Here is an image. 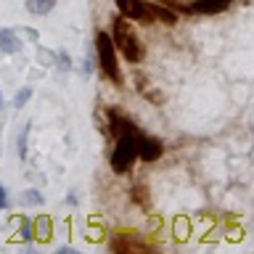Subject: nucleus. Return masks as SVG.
Returning <instances> with one entry per match:
<instances>
[{"label": "nucleus", "instance_id": "nucleus-2", "mask_svg": "<svg viewBox=\"0 0 254 254\" xmlns=\"http://www.w3.org/2000/svg\"><path fill=\"white\" fill-rule=\"evenodd\" d=\"M95 48H98V64H101V71L106 74L114 85H122V69L117 64V45H114V37H109L106 32H98L95 35Z\"/></svg>", "mask_w": 254, "mask_h": 254}, {"label": "nucleus", "instance_id": "nucleus-7", "mask_svg": "<svg viewBox=\"0 0 254 254\" xmlns=\"http://www.w3.org/2000/svg\"><path fill=\"white\" fill-rule=\"evenodd\" d=\"M109 249L111 252H146V244L135 241L132 238V230H119V233L109 241Z\"/></svg>", "mask_w": 254, "mask_h": 254}, {"label": "nucleus", "instance_id": "nucleus-15", "mask_svg": "<svg viewBox=\"0 0 254 254\" xmlns=\"http://www.w3.org/2000/svg\"><path fill=\"white\" fill-rule=\"evenodd\" d=\"M21 201L24 204H43V196H40L37 190H27V193L21 196Z\"/></svg>", "mask_w": 254, "mask_h": 254}, {"label": "nucleus", "instance_id": "nucleus-8", "mask_svg": "<svg viewBox=\"0 0 254 254\" xmlns=\"http://www.w3.org/2000/svg\"><path fill=\"white\" fill-rule=\"evenodd\" d=\"M109 132L114 135V140L125 132H135V125L127 117H122L119 111H109Z\"/></svg>", "mask_w": 254, "mask_h": 254}, {"label": "nucleus", "instance_id": "nucleus-12", "mask_svg": "<svg viewBox=\"0 0 254 254\" xmlns=\"http://www.w3.org/2000/svg\"><path fill=\"white\" fill-rule=\"evenodd\" d=\"M143 190H146V188H140V186H138V188H132V198L143 206V209H148V206H151V198L143 193Z\"/></svg>", "mask_w": 254, "mask_h": 254}, {"label": "nucleus", "instance_id": "nucleus-11", "mask_svg": "<svg viewBox=\"0 0 254 254\" xmlns=\"http://www.w3.org/2000/svg\"><path fill=\"white\" fill-rule=\"evenodd\" d=\"M53 5H56V0H27V8H29L32 13H37V16L48 13Z\"/></svg>", "mask_w": 254, "mask_h": 254}, {"label": "nucleus", "instance_id": "nucleus-19", "mask_svg": "<svg viewBox=\"0 0 254 254\" xmlns=\"http://www.w3.org/2000/svg\"><path fill=\"white\" fill-rule=\"evenodd\" d=\"M0 109H3V95H0Z\"/></svg>", "mask_w": 254, "mask_h": 254}, {"label": "nucleus", "instance_id": "nucleus-10", "mask_svg": "<svg viewBox=\"0 0 254 254\" xmlns=\"http://www.w3.org/2000/svg\"><path fill=\"white\" fill-rule=\"evenodd\" d=\"M0 48H3L5 53H16V51H19V43H16V37H13L11 29H0Z\"/></svg>", "mask_w": 254, "mask_h": 254}, {"label": "nucleus", "instance_id": "nucleus-5", "mask_svg": "<svg viewBox=\"0 0 254 254\" xmlns=\"http://www.w3.org/2000/svg\"><path fill=\"white\" fill-rule=\"evenodd\" d=\"M117 8H119V13L127 16V19H132V21H143V24L154 21L151 8L143 3V0H117Z\"/></svg>", "mask_w": 254, "mask_h": 254}, {"label": "nucleus", "instance_id": "nucleus-14", "mask_svg": "<svg viewBox=\"0 0 254 254\" xmlns=\"http://www.w3.org/2000/svg\"><path fill=\"white\" fill-rule=\"evenodd\" d=\"M29 95H32V90H29V87H24L21 93H16V98H13V106H16V109H21L24 103L29 101Z\"/></svg>", "mask_w": 254, "mask_h": 254}, {"label": "nucleus", "instance_id": "nucleus-17", "mask_svg": "<svg viewBox=\"0 0 254 254\" xmlns=\"http://www.w3.org/2000/svg\"><path fill=\"white\" fill-rule=\"evenodd\" d=\"M19 233H21V238H24V241H29V238H32V230H29V225H27V222H21V230H19Z\"/></svg>", "mask_w": 254, "mask_h": 254}, {"label": "nucleus", "instance_id": "nucleus-13", "mask_svg": "<svg viewBox=\"0 0 254 254\" xmlns=\"http://www.w3.org/2000/svg\"><path fill=\"white\" fill-rule=\"evenodd\" d=\"M37 236H40V238H48V236H51V220H48V217L37 220Z\"/></svg>", "mask_w": 254, "mask_h": 254}, {"label": "nucleus", "instance_id": "nucleus-1", "mask_svg": "<svg viewBox=\"0 0 254 254\" xmlns=\"http://www.w3.org/2000/svg\"><path fill=\"white\" fill-rule=\"evenodd\" d=\"M114 45L130 64H140L143 56H146L138 32L132 29V24L127 21V16H117L114 19Z\"/></svg>", "mask_w": 254, "mask_h": 254}, {"label": "nucleus", "instance_id": "nucleus-4", "mask_svg": "<svg viewBox=\"0 0 254 254\" xmlns=\"http://www.w3.org/2000/svg\"><path fill=\"white\" fill-rule=\"evenodd\" d=\"M135 143H138V159H143V162H156V159H162V154H164L162 140H156L154 135L135 132Z\"/></svg>", "mask_w": 254, "mask_h": 254}, {"label": "nucleus", "instance_id": "nucleus-9", "mask_svg": "<svg viewBox=\"0 0 254 254\" xmlns=\"http://www.w3.org/2000/svg\"><path fill=\"white\" fill-rule=\"evenodd\" d=\"M151 8V16L154 19H159V21H164V24H170V27H175L178 24V11H172V8H167V5H148Z\"/></svg>", "mask_w": 254, "mask_h": 254}, {"label": "nucleus", "instance_id": "nucleus-18", "mask_svg": "<svg viewBox=\"0 0 254 254\" xmlns=\"http://www.w3.org/2000/svg\"><path fill=\"white\" fill-rule=\"evenodd\" d=\"M5 204H8V193H5V188L0 186V209H3Z\"/></svg>", "mask_w": 254, "mask_h": 254}, {"label": "nucleus", "instance_id": "nucleus-16", "mask_svg": "<svg viewBox=\"0 0 254 254\" xmlns=\"http://www.w3.org/2000/svg\"><path fill=\"white\" fill-rule=\"evenodd\" d=\"M27 135H29V127H24V132L19 135V156L21 159L27 156Z\"/></svg>", "mask_w": 254, "mask_h": 254}, {"label": "nucleus", "instance_id": "nucleus-6", "mask_svg": "<svg viewBox=\"0 0 254 254\" xmlns=\"http://www.w3.org/2000/svg\"><path fill=\"white\" fill-rule=\"evenodd\" d=\"M233 0H193L188 3L186 13H201V16H212V13H222L228 11Z\"/></svg>", "mask_w": 254, "mask_h": 254}, {"label": "nucleus", "instance_id": "nucleus-3", "mask_svg": "<svg viewBox=\"0 0 254 254\" xmlns=\"http://www.w3.org/2000/svg\"><path fill=\"white\" fill-rule=\"evenodd\" d=\"M138 132V130H135ZM135 132H125L117 138V146L111 151V170L117 175H125L132 170L135 159H138V143H135Z\"/></svg>", "mask_w": 254, "mask_h": 254}]
</instances>
